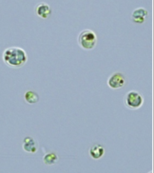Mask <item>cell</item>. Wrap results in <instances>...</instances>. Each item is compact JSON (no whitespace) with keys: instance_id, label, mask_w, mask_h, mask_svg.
Returning <instances> with one entry per match:
<instances>
[{"instance_id":"obj_4","label":"cell","mask_w":154,"mask_h":173,"mask_svg":"<svg viewBox=\"0 0 154 173\" xmlns=\"http://www.w3.org/2000/svg\"><path fill=\"white\" fill-rule=\"evenodd\" d=\"M126 78L124 74L119 71L112 73L107 80L108 86L113 90H118L123 87L126 83Z\"/></svg>"},{"instance_id":"obj_1","label":"cell","mask_w":154,"mask_h":173,"mask_svg":"<svg viewBox=\"0 0 154 173\" xmlns=\"http://www.w3.org/2000/svg\"><path fill=\"white\" fill-rule=\"evenodd\" d=\"M2 59L8 66L13 68H19L23 67L28 60L27 54L22 48L16 46L5 49L2 54Z\"/></svg>"},{"instance_id":"obj_7","label":"cell","mask_w":154,"mask_h":173,"mask_svg":"<svg viewBox=\"0 0 154 173\" xmlns=\"http://www.w3.org/2000/svg\"><path fill=\"white\" fill-rule=\"evenodd\" d=\"M105 153V149L99 144H95L90 148L89 153L90 156L94 159H97L101 158Z\"/></svg>"},{"instance_id":"obj_3","label":"cell","mask_w":154,"mask_h":173,"mask_svg":"<svg viewBox=\"0 0 154 173\" xmlns=\"http://www.w3.org/2000/svg\"><path fill=\"white\" fill-rule=\"evenodd\" d=\"M144 99L142 94L135 90H130L125 95L124 98V104L126 107L131 110H136L143 105Z\"/></svg>"},{"instance_id":"obj_9","label":"cell","mask_w":154,"mask_h":173,"mask_svg":"<svg viewBox=\"0 0 154 173\" xmlns=\"http://www.w3.org/2000/svg\"><path fill=\"white\" fill-rule=\"evenodd\" d=\"M25 101L28 104H33L38 102L39 100V96L35 92L32 90L27 91L24 96Z\"/></svg>"},{"instance_id":"obj_10","label":"cell","mask_w":154,"mask_h":173,"mask_svg":"<svg viewBox=\"0 0 154 173\" xmlns=\"http://www.w3.org/2000/svg\"><path fill=\"white\" fill-rule=\"evenodd\" d=\"M58 160V157L56 154L53 153H49L44 156L43 161L44 163L48 165H51L55 163Z\"/></svg>"},{"instance_id":"obj_8","label":"cell","mask_w":154,"mask_h":173,"mask_svg":"<svg viewBox=\"0 0 154 173\" xmlns=\"http://www.w3.org/2000/svg\"><path fill=\"white\" fill-rule=\"evenodd\" d=\"M36 144L34 140L29 136L26 137L23 140V148L26 152L34 153L37 150Z\"/></svg>"},{"instance_id":"obj_2","label":"cell","mask_w":154,"mask_h":173,"mask_svg":"<svg viewBox=\"0 0 154 173\" xmlns=\"http://www.w3.org/2000/svg\"><path fill=\"white\" fill-rule=\"evenodd\" d=\"M77 40L79 46L85 50H91L95 46L97 41V35L93 30L85 29L79 33Z\"/></svg>"},{"instance_id":"obj_6","label":"cell","mask_w":154,"mask_h":173,"mask_svg":"<svg viewBox=\"0 0 154 173\" xmlns=\"http://www.w3.org/2000/svg\"><path fill=\"white\" fill-rule=\"evenodd\" d=\"M148 13L147 10L145 8L139 7L134 9L132 12V19L136 23H142L145 20Z\"/></svg>"},{"instance_id":"obj_5","label":"cell","mask_w":154,"mask_h":173,"mask_svg":"<svg viewBox=\"0 0 154 173\" xmlns=\"http://www.w3.org/2000/svg\"><path fill=\"white\" fill-rule=\"evenodd\" d=\"M35 11L36 14L43 19L48 18L51 15V10L50 6L45 2H40L36 6Z\"/></svg>"}]
</instances>
